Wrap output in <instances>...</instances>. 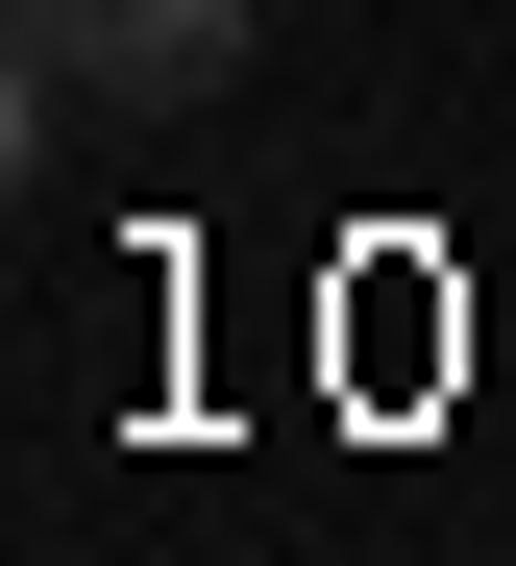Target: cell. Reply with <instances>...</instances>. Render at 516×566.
<instances>
[{
  "label": "cell",
  "instance_id": "6da1fadb",
  "mask_svg": "<svg viewBox=\"0 0 516 566\" xmlns=\"http://www.w3.org/2000/svg\"><path fill=\"white\" fill-rule=\"evenodd\" d=\"M271 50V0H25V124H197L222 74Z\"/></svg>",
  "mask_w": 516,
  "mask_h": 566
}]
</instances>
